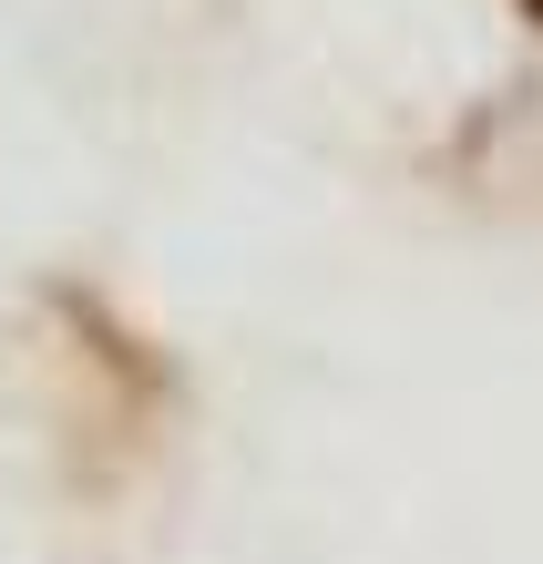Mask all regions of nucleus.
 <instances>
[{
  "label": "nucleus",
  "instance_id": "f257e3e1",
  "mask_svg": "<svg viewBox=\"0 0 543 564\" xmlns=\"http://www.w3.org/2000/svg\"><path fill=\"white\" fill-rule=\"evenodd\" d=\"M533 21H543V0H533Z\"/></svg>",
  "mask_w": 543,
  "mask_h": 564
}]
</instances>
